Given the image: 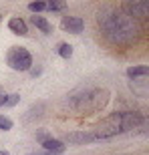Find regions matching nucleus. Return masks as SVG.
<instances>
[{
    "mask_svg": "<svg viewBox=\"0 0 149 155\" xmlns=\"http://www.w3.org/2000/svg\"><path fill=\"white\" fill-rule=\"evenodd\" d=\"M99 28L111 42L129 45L141 35V26L137 20L127 16L123 10H105L99 16Z\"/></svg>",
    "mask_w": 149,
    "mask_h": 155,
    "instance_id": "1",
    "label": "nucleus"
},
{
    "mask_svg": "<svg viewBox=\"0 0 149 155\" xmlns=\"http://www.w3.org/2000/svg\"><path fill=\"white\" fill-rule=\"evenodd\" d=\"M139 127H145V117L141 113H135V111H117L113 115L105 117L103 121H99L95 131H93V137L95 139H109L115 137L119 133H129L133 129H139Z\"/></svg>",
    "mask_w": 149,
    "mask_h": 155,
    "instance_id": "2",
    "label": "nucleus"
},
{
    "mask_svg": "<svg viewBox=\"0 0 149 155\" xmlns=\"http://www.w3.org/2000/svg\"><path fill=\"white\" fill-rule=\"evenodd\" d=\"M107 101H109V93L103 91V89H79V91L69 95L71 109L79 111L83 115L103 109Z\"/></svg>",
    "mask_w": 149,
    "mask_h": 155,
    "instance_id": "3",
    "label": "nucleus"
},
{
    "mask_svg": "<svg viewBox=\"0 0 149 155\" xmlns=\"http://www.w3.org/2000/svg\"><path fill=\"white\" fill-rule=\"evenodd\" d=\"M8 64H10L14 71H28L32 67V57L30 52L22 46H14L8 52Z\"/></svg>",
    "mask_w": 149,
    "mask_h": 155,
    "instance_id": "4",
    "label": "nucleus"
},
{
    "mask_svg": "<svg viewBox=\"0 0 149 155\" xmlns=\"http://www.w3.org/2000/svg\"><path fill=\"white\" fill-rule=\"evenodd\" d=\"M123 12H125L127 16H131L133 20H137V18H147V14H149V2H147V0L127 2V4L123 6Z\"/></svg>",
    "mask_w": 149,
    "mask_h": 155,
    "instance_id": "5",
    "label": "nucleus"
},
{
    "mask_svg": "<svg viewBox=\"0 0 149 155\" xmlns=\"http://www.w3.org/2000/svg\"><path fill=\"white\" fill-rule=\"evenodd\" d=\"M61 26H63V30H67L71 35H79V32H83V28H85V22H83V18H79V16H65Z\"/></svg>",
    "mask_w": 149,
    "mask_h": 155,
    "instance_id": "6",
    "label": "nucleus"
},
{
    "mask_svg": "<svg viewBox=\"0 0 149 155\" xmlns=\"http://www.w3.org/2000/svg\"><path fill=\"white\" fill-rule=\"evenodd\" d=\"M65 141H69V143H89V141H95L93 137V133H67L65 135Z\"/></svg>",
    "mask_w": 149,
    "mask_h": 155,
    "instance_id": "7",
    "label": "nucleus"
},
{
    "mask_svg": "<svg viewBox=\"0 0 149 155\" xmlns=\"http://www.w3.org/2000/svg\"><path fill=\"white\" fill-rule=\"evenodd\" d=\"M8 28L18 36H24L26 35V22H24L22 18H12L10 22H8Z\"/></svg>",
    "mask_w": 149,
    "mask_h": 155,
    "instance_id": "8",
    "label": "nucleus"
},
{
    "mask_svg": "<svg viewBox=\"0 0 149 155\" xmlns=\"http://www.w3.org/2000/svg\"><path fill=\"white\" fill-rule=\"evenodd\" d=\"M42 149H45V151H57V153H61V151L65 149V145L61 143V141H57V139H46V141H42Z\"/></svg>",
    "mask_w": 149,
    "mask_h": 155,
    "instance_id": "9",
    "label": "nucleus"
},
{
    "mask_svg": "<svg viewBox=\"0 0 149 155\" xmlns=\"http://www.w3.org/2000/svg\"><path fill=\"white\" fill-rule=\"evenodd\" d=\"M32 24H35V26H38L45 35H51L52 26H51V22H48V20H45V18H40V16H32Z\"/></svg>",
    "mask_w": 149,
    "mask_h": 155,
    "instance_id": "10",
    "label": "nucleus"
},
{
    "mask_svg": "<svg viewBox=\"0 0 149 155\" xmlns=\"http://www.w3.org/2000/svg\"><path fill=\"white\" fill-rule=\"evenodd\" d=\"M149 69L147 67H131V69H127V75H129V79H141V77H147Z\"/></svg>",
    "mask_w": 149,
    "mask_h": 155,
    "instance_id": "11",
    "label": "nucleus"
},
{
    "mask_svg": "<svg viewBox=\"0 0 149 155\" xmlns=\"http://www.w3.org/2000/svg\"><path fill=\"white\" fill-rule=\"evenodd\" d=\"M40 111H45V105H35L32 109H30L28 115H24V121H32L36 117H40Z\"/></svg>",
    "mask_w": 149,
    "mask_h": 155,
    "instance_id": "12",
    "label": "nucleus"
},
{
    "mask_svg": "<svg viewBox=\"0 0 149 155\" xmlns=\"http://www.w3.org/2000/svg\"><path fill=\"white\" fill-rule=\"evenodd\" d=\"M58 54H61V57H65V58H69L71 54H73V46H71V45H67V42L58 45Z\"/></svg>",
    "mask_w": 149,
    "mask_h": 155,
    "instance_id": "13",
    "label": "nucleus"
},
{
    "mask_svg": "<svg viewBox=\"0 0 149 155\" xmlns=\"http://www.w3.org/2000/svg\"><path fill=\"white\" fill-rule=\"evenodd\" d=\"M28 10H30V12L46 10V2H32V4H28Z\"/></svg>",
    "mask_w": 149,
    "mask_h": 155,
    "instance_id": "14",
    "label": "nucleus"
},
{
    "mask_svg": "<svg viewBox=\"0 0 149 155\" xmlns=\"http://www.w3.org/2000/svg\"><path fill=\"white\" fill-rule=\"evenodd\" d=\"M10 127H12V121L8 119V117L0 115V129H2V131H8V129H10Z\"/></svg>",
    "mask_w": 149,
    "mask_h": 155,
    "instance_id": "15",
    "label": "nucleus"
},
{
    "mask_svg": "<svg viewBox=\"0 0 149 155\" xmlns=\"http://www.w3.org/2000/svg\"><path fill=\"white\" fill-rule=\"evenodd\" d=\"M65 6H67L65 2H58V0H57V2H51V4H46V8H51V10H63Z\"/></svg>",
    "mask_w": 149,
    "mask_h": 155,
    "instance_id": "16",
    "label": "nucleus"
},
{
    "mask_svg": "<svg viewBox=\"0 0 149 155\" xmlns=\"http://www.w3.org/2000/svg\"><path fill=\"white\" fill-rule=\"evenodd\" d=\"M18 101H20V97H18V95H12V97H8V99H6V103H4V105L12 107V105H16Z\"/></svg>",
    "mask_w": 149,
    "mask_h": 155,
    "instance_id": "17",
    "label": "nucleus"
},
{
    "mask_svg": "<svg viewBox=\"0 0 149 155\" xmlns=\"http://www.w3.org/2000/svg\"><path fill=\"white\" fill-rule=\"evenodd\" d=\"M30 155H58L57 151H40V153H30Z\"/></svg>",
    "mask_w": 149,
    "mask_h": 155,
    "instance_id": "18",
    "label": "nucleus"
},
{
    "mask_svg": "<svg viewBox=\"0 0 149 155\" xmlns=\"http://www.w3.org/2000/svg\"><path fill=\"white\" fill-rule=\"evenodd\" d=\"M6 99H8V95H4V93H0V107L6 103Z\"/></svg>",
    "mask_w": 149,
    "mask_h": 155,
    "instance_id": "19",
    "label": "nucleus"
},
{
    "mask_svg": "<svg viewBox=\"0 0 149 155\" xmlns=\"http://www.w3.org/2000/svg\"><path fill=\"white\" fill-rule=\"evenodd\" d=\"M0 155H8V151H0Z\"/></svg>",
    "mask_w": 149,
    "mask_h": 155,
    "instance_id": "20",
    "label": "nucleus"
},
{
    "mask_svg": "<svg viewBox=\"0 0 149 155\" xmlns=\"http://www.w3.org/2000/svg\"><path fill=\"white\" fill-rule=\"evenodd\" d=\"M0 20H2V16H0Z\"/></svg>",
    "mask_w": 149,
    "mask_h": 155,
    "instance_id": "21",
    "label": "nucleus"
}]
</instances>
